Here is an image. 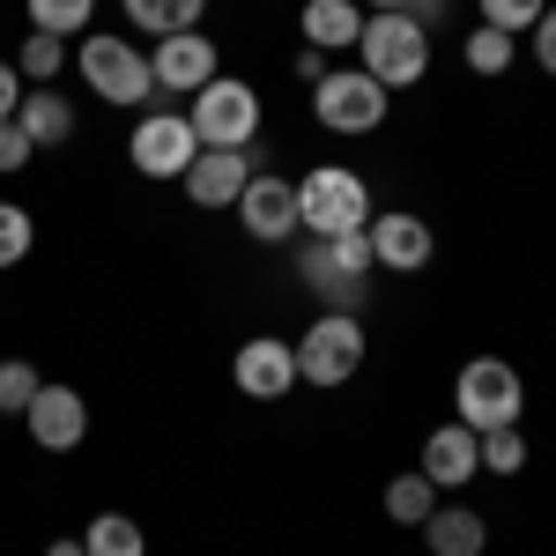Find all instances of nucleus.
I'll return each mask as SVG.
<instances>
[{
  "instance_id": "5701e85b",
  "label": "nucleus",
  "mask_w": 556,
  "mask_h": 556,
  "mask_svg": "<svg viewBox=\"0 0 556 556\" xmlns=\"http://www.w3.org/2000/svg\"><path fill=\"white\" fill-rule=\"evenodd\" d=\"M23 8L45 38H89V15H97V0H23Z\"/></svg>"
},
{
  "instance_id": "f257e3e1",
  "label": "nucleus",
  "mask_w": 556,
  "mask_h": 556,
  "mask_svg": "<svg viewBox=\"0 0 556 556\" xmlns=\"http://www.w3.org/2000/svg\"><path fill=\"white\" fill-rule=\"evenodd\" d=\"M371 238L364 230H349V238H304L298 245V275L304 290L327 304V312H356L364 304V282H371Z\"/></svg>"
},
{
  "instance_id": "20e7f679",
  "label": "nucleus",
  "mask_w": 556,
  "mask_h": 556,
  "mask_svg": "<svg viewBox=\"0 0 556 556\" xmlns=\"http://www.w3.org/2000/svg\"><path fill=\"white\" fill-rule=\"evenodd\" d=\"M519 408H527V386H519V371L505 364V356L460 364V379H453V424H468L475 438H482V430L519 424Z\"/></svg>"
},
{
  "instance_id": "9b49d317",
  "label": "nucleus",
  "mask_w": 556,
  "mask_h": 556,
  "mask_svg": "<svg viewBox=\"0 0 556 556\" xmlns=\"http://www.w3.org/2000/svg\"><path fill=\"white\" fill-rule=\"evenodd\" d=\"M230 379H238L245 401H282V393H298V342H282V334H253V342H238Z\"/></svg>"
},
{
  "instance_id": "2f4dec72",
  "label": "nucleus",
  "mask_w": 556,
  "mask_h": 556,
  "mask_svg": "<svg viewBox=\"0 0 556 556\" xmlns=\"http://www.w3.org/2000/svg\"><path fill=\"white\" fill-rule=\"evenodd\" d=\"M327 75H334V52H319V45H298V83H327Z\"/></svg>"
},
{
  "instance_id": "b1692460",
  "label": "nucleus",
  "mask_w": 556,
  "mask_h": 556,
  "mask_svg": "<svg viewBox=\"0 0 556 556\" xmlns=\"http://www.w3.org/2000/svg\"><path fill=\"white\" fill-rule=\"evenodd\" d=\"M460 60H468V75H513L519 45L505 38V30H490V23H475L468 45H460Z\"/></svg>"
},
{
  "instance_id": "1a4fd4ad",
  "label": "nucleus",
  "mask_w": 556,
  "mask_h": 556,
  "mask_svg": "<svg viewBox=\"0 0 556 556\" xmlns=\"http://www.w3.org/2000/svg\"><path fill=\"white\" fill-rule=\"evenodd\" d=\"M127 156H134V172L141 178H186L193 172V156H201V134H193V119L186 112H141L134 119V141H127Z\"/></svg>"
},
{
  "instance_id": "72a5a7b5",
  "label": "nucleus",
  "mask_w": 556,
  "mask_h": 556,
  "mask_svg": "<svg viewBox=\"0 0 556 556\" xmlns=\"http://www.w3.org/2000/svg\"><path fill=\"white\" fill-rule=\"evenodd\" d=\"M408 15H416V23H424V30H438V23H445V15H453V0H408Z\"/></svg>"
},
{
  "instance_id": "4be33fe9",
  "label": "nucleus",
  "mask_w": 556,
  "mask_h": 556,
  "mask_svg": "<svg viewBox=\"0 0 556 556\" xmlns=\"http://www.w3.org/2000/svg\"><path fill=\"white\" fill-rule=\"evenodd\" d=\"M83 549L89 556H149V534H141V519H127V513H97L83 527Z\"/></svg>"
},
{
  "instance_id": "9d476101",
  "label": "nucleus",
  "mask_w": 556,
  "mask_h": 556,
  "mask_svg": "<svg viewBox=\"0 0 556 556\" xmlns=\"http://www.w3.org/2000/svg\"><path fill=\"white\" fill-rule=\"evenodd\" d=\"M238 223H245V238H253V245H290V238H304V223H298V178L253 172V186L238 193Z\"/></svg>"
},
{
  "instance_id": "f03ea898",
  "label": "nucleus",
  "mask_w": 556,
  "mask_h": 556,
  "mask_svg": "<svg viewBox=\"0 0 556 556\" xmlns=\"http://www.w3.org/2000/svg\"><path fill=\"white\" fill-rule=\"evenodd\" d=\"M356 67L386 89H416L430 75V30L401 8V15H364V38H356Z\"/></svg>"
},
{
  "instance_id": "f8f14e48",
  "label": "nucleus",
  "mask_w": 556,
  "mask_h": 556,
  "mask_svg": "<svg viewBox=\"0 0 556 556\" xmlns=\"http://www.w3.org/2000/svg\"><path fill=\"white\" fill-rule=\"evenodd\" d=\"M149 75L164 97H193V89H208L223 75V60H215V38L201 30H178V38H156L149 45Z\"/></svg>"
},
{
  "instance_id": "ddd939ff",
  "label": "nucleus",
  "mask_w": 556,
  "mask_h": 556,
  "mask_svg": "<svg viewBox=\"0 0 556 556\" xmlns=\"http://www.w3.org/2000/svg\"><path fill=\"white\" fill-rule=\"evenodd\" d=\"M364 238H371V260L393 267V275H424L430 260H438V238H430V223L416 208H386L364 223Z\"/></svg>"
},
{
  "instance_id": "c756f323",
  "label": "nucleus",
  "mask_w": 556,
  "mask_h": 556,
  "mask_svg": "<svg viewBox=\"0 0 556 556\" xmlns=\"http://www.w3.org/2000/svg\"><path fill=\"white\" fill-rule=\"evenodd\" d=\"M30 156H38L30 134L15 127V119H0V172H30Z\"/></svg>"
},
{
  "instance_id": "c9c22d12",
  "label": "nucleus",
  "mask_w": 556,
  "mask_h": 556,
  "mask_svg": "<svg viewBox=\"0 0 556 556\" xmlns=\"http://www.w3.org/2000/svg\"><path fill=\"white\" fill-rule=\"evenodd\" d=\"M45 556H89V549H83V534H67V542H52Z\"/></svg>"
},
{
  "instance_id": "a878e982",
  "label": "nucleus",
  "mask_w": 556,
  "mask_h": 556,
  "mask_svg": "<svg viewBox=\"0 0 556 556\" xmlns=\"http://www.w3.org/2000/svg\"><path fill=\"white\" fill-rule=\"evenodd\" d=\"M38 364H23V356H0V416H23L30 401H38Z\"/></svg>"
},
{
  "instance_id": "6e6552de",
  "label": "nucleus",
  "mask_w": 556,
  "mask_h": 556,
  "mask_svg": "<svg viewBox=\"0 0 556 556\" xmlns=\"http://www.w3.org/2000/svg\"><path fill=\"white\" fill-rule=\"evenodd\" d=\"M386 97H393V89L371 83L364 67H334L327 83L312 89V112H319V127H327V134H379L386 112H393Z\"/></svg>"
},
{
  "instance_id": "bb28decb",
  "label": "nucleus",
  "mask_w": 556,
  "mask_h": 556,
  "mask_svg": "<svg viewBox=\"0 0 556 556\" xmlns=\"http://www.w3.org/2000/svg\"><path fill=\"white\" fill-rule=\"evenodd\" d=\"M30 245H38V223H30V208H23V201H0V267L30 260Z\"/></svg>"
},
{
  "instance_id": "423d86ee",
  "label": "nucleus",
  "mask_w": 556,
  "mask_h": 556,
  "mask_svg": "<svg viewBox=\"0 0 556 556\" xmlns=\"http://www.w3.org/2000/svg\"><path fill=\"white\" fill-rule=\"evenodd\" d=\"M193 134L201 149H260V89L238 75H215L208 89H193Z\"/></svg>"
},
{
  "instance_id": "a211bd4d",
  "label": "nucleus",
  "mask_w": 556,
  "mask_h": 556,
  "mask_svg": "<svg viewBox=\"0 0 556 556\" xmlns=\"http://www.w3.org/2000/svg\"><path fill=\"white\" fill-rule=\"evenodd\" d=\"M424 542H430V556H482L490 549V527H482V513H468V505H438V513L424 519Z\"/></svg>"
},
{
  "instance_id": "7ed1b4c3",
  "label": "nucleus",
  "mask_w": 556,
  "mask_h": 556,
  "mask_svg": "<svg viewBox=\"0 0 556 556\" xmlns=\"http://www.w3.org/2000/svg\"><path fill=\"white\" fill-rule=\"evenodd\" d=\"M371 186L356 172H342V164H312V172L298 178V223L304 238H349V230H364L371 223Z\"/></svg>"
},
{
  "instance_id": "4468645a",
  "label": "nucleus",
  "mask_w": 556,
  "mask_h": 556,
  "mask_svg": "<svg viewBox=\"0 0 556 556\" xmlns=\"http://www.w3.org/2000/svg\"><path fill=\"white\" fill-rule=\"evenodd\" d=\"M253 172H260V149H201L178 186H186L193 208H238V193L253 186Z\"/></svg>"
},
{
  "instance_id": "aec40b11",
  "label": "nucleus",
  "mask_w": 556,
  "mask_h": 556,
  "mask_svg": "<svg viewBox=\"0 0 556 556\" xmlns=\"http://www.w3.org/2000/svg\"><path fill=\"white\" fill-rule=\"evenodd\" d=\"M127 8V23L141 38H178V30H201V15H208V0H119Z\"/></svg>"
},
{
  "instance_id": "393cba45",
  "label": "nucleus",
  "mask_w": 556,
  "mask_h": 556,
  "mask_svg": "<svg viewBox=\"0 0 556 556\" xmlns=\"http://www.w3.org/2000/svg\"><path fill=\"white\" fill-rule=\"evenodd\" d=\"M60 67H67V38L30 30V38H23V52H15V75H23V83H52Z\"/></svg>"
},
{
  "instance_id": "dca6fc26",
  "label": "nucleus",
  "mask_w": 556,
  "mask_h": 556,
  "mask_svg": "<svg viewBox=\"0 0 556 556\" xmlns=\"http://www.w3.org/2000/svg\"><path fill=\"white\" fill-rule=\"evenodd\" d=\"M475 468H482V438H475L468 424H438L424 438V475L438 482V490H460V482H475Z\"/></svg>"
},
{
  "instance_id": "c85d7f7f",
  "label": "nucleus",
  "mask_w": 556,
  "mask_h": 556,
  "mask_svg": "<svg viewBox=\"0 0 556 556\" xmlns=\"http://www.w3.org/2000/svg\"><path fill=\"white\" fill-rule=\"evenodd\" d=\"M482 468H490V475H519V468H527V438H519V424L482 430Z\"/></svg>"
},
{
  "instance_id": "473e14b6",
  "label": "nucleus",
  "mask_w": 556,
  "mask_h": 556,
  "mask_svg": "<svg viewBox=\"0 0 556 556\" xmlns=\"http://www.w3.org/2000/svg\"><path fill=\"white\" fill-rule=\"evenodd\" d=\"M15 104H23V75L15 60H0V119H15Z\"/></svg>"
},
{
  "instance_id": "7c9ffc66",
  "label": "nucleus",
  "mask_w": 556,
  "mask_h": 556,
  "mask_svg": "<svg viewBox=\"0 0 556 556\" xmlns=\"http://www.w3.org/2000/svg\"><path fill=\"white\" fill-rule=\"evenodd\" d=\"M534 67H542V75H556V0L542 8V23H534Z\"/></svg>"
},
{
  "instance_id": "0eeeda50",
  "label": "nucleus",
  "mask_w": 556,
  "mask_h": 556,
  "mask_svg": "<svg viewBox=\"0 0 556 556\" xmlns=\"http://www.w3.org/2000/svg\"><path fill=\"white\" fill-rule=\"evenodd\" d=\"M364 371V319L356 312H319L298 334V379L304 386H349Z\"/></svg>"
},
{
  "instance_id": "cd10ccee",
  "label": "nucleus",
  "mask_w": 556,
  "mask_h": 556,
  "mask_svg": "<svg viewBox=\"0 0 556 556\" xmlns=\"http://www.w3.org/2000/svg\"><path fill=\"white\" fill-rule=\"evenodd\" d=\"M475 8H482V23H490V30L519 38V30H534V23H542V8H549V0H475Z\"/></svg>"
},
{
  "instance_id": "39448f33",
  "label": "nucleus",
  "mask_w": 556,
  "mask_h": 556,
  "mask_svg": "<svg viewBox=\"0 0 556 556\" xmlns=\"http://www.w3.org/2000/svg\"><path fill=\"white\" fill-rule=\"evenodd\" d=\"M75 67H83V83L104 97V104H149L156 97V75H149V52L127 45L119 30H89L75 45Z\"/></svg>"
},
{
  "instance_id": "2eb2a0df",
  "label": "nucleus",
  "mask_w": 556,
  "mask_h": 556,
  "mask_svg": "<svg viewBox=\"0 0 556 556\" xmlns=\"http://www.w3.org/2000/svg\"><path fill=\"white\" fill-rule=\"evenodd\" d=\"M23 424H30V445L38 453H75L89 438V401L75 386H38V401L23 408Z\"/></svg>"
},
{
  "instance_id": "6ab92c4d",
  "label": "nucleus",
  "mask_w": 556,
  "mask_h": 556,
  "mask_svg": "<svg viewBox=\"0 0 556 556\" xmlns=\"http://www.w3.org/2000/svg\"><path fill=\"white\" fill-rule=\"evenodd\" d=\"M15 127L30 134V149H60V141L75 134V104H67L60 89H30V97L15 104Z\"/></svg>"
},
{
  "instance_id": "412c9836",
  "label": "nucleus",
  "mask_w": 556,
  "mask_h": 556,
  "mask_svg": "<svg viewBox=\"0 0 556 556\" xmlns=\"http://www.w3.org/2000/svg\"><path fill=\"white\" fill-rule=\"evenodd\" d=\"M430 513H438V482H430L424 468L386 482V519H393V527H424Z\"/></svg>"
},
{
  "instance_id": "f3484780",
  "label": "nucleus",
  "mask_w": 556,
  "mask_h": 556,
  "mask_svg": "<svg viewBox=\"0 0 556 556\" xmlns=\"http://www.w3.org/2000/svg\"><path fill=\"white\" fill-rule=\"evenodd\" d=\"M304 45H319V52H356L364 38V8L356 0H304Z\"/></svg>"
},
{
  "instance_id": "f704fd0d",
  "label": "nucleus",
  "mask_w": 556,
  "mask_h": 556,
  "mask_svg": "<svg viewBox=\"0 0 556 556\" xmlns=\"http://www.w3.org/2000/svg\"><path fill=\"white\" fill-rule=\"evenodd\" d=\"M356 8H364V15H401L408 0H356Z\"/></svg>"
}]
</instances>
